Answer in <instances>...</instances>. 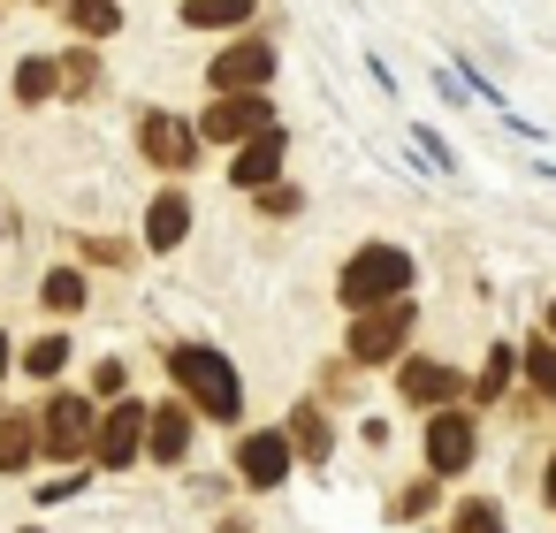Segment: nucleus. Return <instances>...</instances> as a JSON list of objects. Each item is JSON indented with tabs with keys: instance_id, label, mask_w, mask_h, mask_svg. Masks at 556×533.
Segmentation results:
<instances>
[{
	"instance_id": "f257e3e1",
	"label": "nucleus",
	"mask_w": 556,
	"mask_h": 533,
	"mask_svg": "<svg viewBox=\"0 0 556 533\" xmlns=\"http://www.w3.org/2000/svg\"><path fill=\"white\" fill-rule=\"evenodd\" d=\"M168 373L191 389L199 411H214V419H237V411H244V381H237V366H229L222 351H206V343H176V351H168Z\"/></svg>"
},
{
	"instance_id": "f03ea898",
	"label": "nucleus",
	"mask_w": 556,
	"mask_h": 533,
	"mask_svg": "<svg viewBox=\"0 0 556 533\" xmlns=\"http://www.w3.org/2000/svg\"><path fill=\"white\" fill-rule=\"evenodd\" d=\"M404 282H412V252H396V244H366V252H351V267H343V305L351 313H366V305H389V297H404Z\"/></svg>"
},
{
	"instance_id": "7ed1b4c3",
	"label": "nucleus",
	"mask_w": 556,
	"mask_h": 533,
	"mask_svg": "<svg viewBox=\"0 0 556 533\" xmlns=\"http://www.w3.org/2000/svg\"><path fill=\"white\" fill-rule=\"evenodd\" d=\"M404 335H412V305H404V297L366 305V313L351 320V358H358V366H381V358H396Z\"/></svg>"
},
{
	"instance_id": "20e7f679",
	"label": "nucleus",
	"mask_w": 556,
	"mask_h": 533,
	"mask_svg": "<svg viewBox=\"0 0 556 533\" xmlns=\"http://www.w3.org/2000/svg\"><path fill=\"white\" fill-rule=\"evenodd\" d=\"M39 434H47V449L54 457H77V449H92V396H77V389H62V396H47V419H39Z\"/></svg>"
},
{
	"instance_id": "39448f33",
	"label": "nucleus",
	"mask_w": 556,
	"mask_h": 533,
	"mask_svg": "<svg viewBox=\"0 0 556 533\" xmlns=\"http://www.w3.org/2000/svg\"><path fill=\"white\" fill-rule=\"evenodd\" d=\"M214 92H260L267 77H275V47L267 39H237V47H222L214 54Z\"/></svg>"
},
{
	"instance_id": "423d86ee",
	"label": "nucleus",
	"mask_w": 556,
	"mask_h": 533,
	"mask_svg": "<svg viewBox=\"0 0 556 533\" xmlns=\"http://www.w3.org/2000/svg\"><path fill=\"white\" fill-rule=\"evenodd\" d=\"M260 130H275V107L252 100V92H229V100L206 107V138H214V145H244V138H260Z\"/></svg>"
},
{
	"instance_id": "0eeeda50",
	"label": "nucleus",
	"mask_w": 556,
	"mask_h": 533,
	"mask_svg": "<svg viewBox=\"0 0 556 533\" xmlns=\"http://www.w3.org/2000/svg\"><path fill=\"white\" fill-rule=\"evenodd\" d=\"M146 427H153V419H146V404H115V411L100 419V434H92V457H100V465H130Z\"/></svg>"
},
{
	"instance_id": "6e6552de",
	"label": "nucleus",
	"mask_w": 556,
	"mask_h": 533,
	"mask_svg": "<svg viewBox=\"0 0 556 533\" xmlns=\"http://www.w3.org/2000/svg\"><path fill=\"white\" fill-rule=\"evenodd\" d=\"M138 145H146V161H153V168H191V153H199L191 123H176V115H146Z\"/></svg>"
},
{
	"instance_id": "1a4fd4ad",
	"label": "nucleus",
	"mask_w": 556,
	"mask_h": 533,
	"mask_svg": "<svg viewBox=\"0 0 556 533\" xmlns=\"http://www.w3.org/2000/svg\"><path fill=\"white\" fill-rule=\"evenodd\" d=\"M427 465H434V472H465V465H472V419H465V411H442V419L427 427Z\"/></svg>"
},
{
	"instance_id": "9d476101",
	"label": "nucleus",
	"mask_w": 556,
	"mask_h": 533,
	"mask_svg": "<svg viewBox=\"0 0 556 533\" xmlns=\"http://www.w3.org/2000/svg\"><path fill=\"white\" fill-rule=\"evenodd\" d=\"M275 168H282V130L244 138V153L229 161V176H237V183H252V191H267V183H275Z\"/></svg>"
},
{
	"instance_id": "9b49d317",
	"label": "nucleus",
	"mask_w": 556,
	"mask_h": 533,
	"mask_svg": "<svg viewBox=\"0 0 556 533\" xmlns=\"http://www.w3.org/2000/svg\"><path fill=\"white\" fill-rule=\"evenodd\" d=\"M396 389H404V404H450V396H457V373L434 366V358H412V366L396 373Z\"/></svg>"
},
{
	"instance_id": "f8f14e48",
	"label": "nucleus",
	"mask_w": 556,
	"mask_h": 533,
	"mask_svg": "<svg viewBox=\"0 0 556 533\" xmlns=\"http://www.w3.org/2000/svg\"><path fill=\"white\" fill-rule=\"evenodd\" d=\"M237 465H244L252 487H275V480L290 472V442H282V434H252V442L237 449Z\"/></svg>"
},
{
	"instance_id": "ddd939ff",
	"label": "nucleus",
	"mask_w": 556,
	"mask_h": 533,
	"mask_svg": "<svg viewBox=\"0 0 556 533\" xmlns=\"http://www.w3.org/2000/svg\"><path fill=\"white\" fill-rule=\"evenodd\" d=\"M252 16V0H184V24L191 31H237Z\"/></svg>"
},
{
	"instance_id": "4468645a",
	"label": "nucleus",
	"mask_w": 556,
	"mask_h": 533,
	"mask_svg": "<svg viewBox=\"0 0 556 533\" xmlns=\"http://www.w3.org/2000/svg\"><path fill=\"white\" fill-rule=\"evenodd\" d=\"M184 229H191V199H176V191H168V199H153V214H146V237L168 252V244H184Z\"/></svg>"
},
{
	"instance_id": "2eb2a0df",
	"label": "nucleus",
	"mask_w": 556,
	"mask_h": 533,
	"mask_svg": "<svg viewBox=\"0 0 556 533\" xmlns=\"http://www.w3.org/2000/svg\"><path fill=\"white\" fill-rule=\"evenodd\" d=\"M146 442H153V457L168 465V457H184V449H191V419H184L176 404H161V411H153V427H146Z\"/></svg>"
},
{
	"instance_id": "dca6fc26",
	"label": "nucleus",
	"mask_w": 556,
	"mask_h": 533,
	"mask_svg": "<svg viewBox=\"0 0 556 533\" xmlns=\"http://www.w3.org/2000/svg\"><path fill=\"white\" fill-rule=\"evenodd\" d=\"M70 24L85 39H115L123 31V9H115V0H70Z\"/></svg>"
},
{
	"instance_id": "f3484780",
	"label": "nucleus",
	"mask_w": 556,
	"mask_h": 533,
	"mask_svg": "<svg viewBox=\"0 0 556 533\" xmlns=\"http://www.w3.org/2000/svg\"><path fill=\"white\" fill-rule=\"evenodd\" d=\"M54 92H62V69H54V62H24V69H16V100L39 107V100H54Z\"/></svg>"
},
{
	"instance_id": "a211bd4d",
	"label": "nucleus",
	"mask_w": 556,
	"mask_h": 533,
	"mask_svg": "<svg viewBox=\"0 0 556 533\" xmlns=\"http://www.w3.org/2000/svg\"><path fill=\"white\" fill-rule=\"evenodd\" d=\"M31 465V419H0V472Z\"/></svg>"
},
{
	"instance_id": "6ab92c4d",
	"label": "nucleus",
	"mask_w": 556,
	"mask_h": 533,
	"mask_svg": "<svg viewBox=\"0 0 556 533\" xmlns=\"http://www.w3.org/2000/svg\"><path fill=\"white\" fill-rule=\"evenodd\" d=\"M24 366H31L39 381H47V373H62V366H70V335H39V343L24 351Z\"/></svg>"
},
{
	"instance_id": "aec40b11",
	"label": "nucleus",
	"mask_w": 556,
	"mask_h": 533,
	"mask_svg": "<svg viewBox=\"0 0 556 533\" xmlns=\"http://www.w3.org/2000/svg\"><path fill=\"white\" fill-rule=\"evenodd\" d=\"M290 427H298V449L320 465V457H328V419H320L313 404H298V419H290Z\"/></svg>"
},
{
	"instance_id": "412c9836",
	"label": "nucleus",
	"mask_w": 556,
	"mask_h": 533,
	"mask_svg": "<svg viewBox=\"0 0 556 533\" xmlns=\"http://www.w3.org/2000/svg\"><path fill=\"white\" fill-rule=\"evenodd\" d=\"M526 373H533V389L556 404V343H533V351H526Z\"/></svg>"
},
{
	"instance_id": "4be33fe9",
	"label": "nucleus",
	"mask_w": 556,
	"mask_h": 533,
	"mask_svg": "<svg viewBox=\"0 0 556 533\" xmlns=\"http://www.w3.org/2000/svg\"><path fill=\"white\" fill-rule=\"evenodd\" d=\"M47 305L77 313V305H85V275H70V267H62V275H47Z\"/></svg>"
},
{
	"instance_id": "5701e85b",
	"label": "nucleus",
	"mask_w": 556,
	"mask_h": 533,
	"mask_svg": "<svg viewBox=\"0 0 556 533\" xmlns=\"http://www.w3.org/2000/svg\"><path fill=\"white\" fill-rule=\"evenodd\" d=\"M457 533H503V510L495 503H465L457 510Z\"/></svg>"
},
{
	"instance_id": "b1692460",
	"label": "nucleus",
	"mask_w": 556,
	"mask_h": 533,
	"mask_svg": "<svg viewBox=\"0 0 556 533\" xmlns=\"http://www.w3.org/2000/svg\"><path fill=\"white\" fill-rule=\"evenodd\" d=\"M503 381H510V351H495V358H488V373H480V389H472V396H480V404H495V396H503Z\"/></svg>"
},
{
	"instance_id": "393cba45",
	"label": "nucleus",
	"mask_w": 556,
	"mask_h": 533,
	"mask_svg": "<svg viewBox=\"0 0 556 533\" xmlns=\"http://www.w3.org/2000/svg\"><path fill=\"white\" fill-rule=\"evenodd\" d=\"M62 85H77V92H92V85H100V69H92V54H70V62H62Z\"/></svg>"
},
{
	"instance_id": "a878e982",
	"label": "nucleus",
	"mask_w": 556,
	"mask_h": 533,
	"mask_svg": "<svg viewBox=\"0 0 556 533\" xmlns=\"http://www.w3.org/2000/svg\"><path fill=\"white\" fill-rule=\"evenodd\" d=\"M412 145H419V153H427V168H450V145H442V138H434V130H412Z\"/></svg>"
},
{
	"instance_id": "bb28decb",
	"label": "nucleus",
	"mask_w": 556,
	"mask_h": 533,
	"mask_svg": "<svg viewBox=\"0 0 556 533\" xmlns=\"http://www.w3.org/2000/svg\"><path fill=\"white\" fill-rule=\"evenodd\" d=\"M92 389H100V396H115V389H123V366H115V358H100V373H92Z\"/></svg>"
},
{
	"instance_id": "cd10ccee",
	"label": "nucleus",
	"mask_w": 556,
	"mask_h": 533,
	"mask_svg": "<svg viewBox=\"0 0 556 533\" xmlns=\"http://www.w3.org/2000/svg\"><path fill=\"white\" fill-rule=\"evenodd\" d=\"M541 487H548V503H556V465H548V480H541Z\"/></svg>"
},
{
	"instance_id": "c85d7f7f",
	"label": "nucleus",
	"mask_w": 556,
	"mask_h": 533,
	"mask_svg": "<svg viewBox=\"0 0 556 533\" xmlns=\"http://www.w3.org/2000/svg\"><path fill=\"white\" fill-rule=\"evenodd\" d=\"M0 373H9V343H0Z\"/></svg>"
},
{
	"instance_id": "c756f323",
	"label": "nucleus",
	"mask_w": 556,
	"mask_h": 533,
	"mask_svg": "<svg viewBox=\"0 0 556 533\" xmlns=\"http://www.w3.org/2000/svg\"><path fill=\"white\" fill-rule=\"evenodd\" d=\"M548 335H556V305H548Z\"/></svg>"
},
{
	"instance_id": "7c9ffc66",
	"label": "nucleus",
	"mask_w": 556,
	"mask_h": 533,
	"mask_svg": "<svg viewBox=\"0 0 556 533\" xmlns=\"http://www.w3.org/2000/svg\"><path fill=\"white\" fill-rule=\"evenodd\" d=\"M31 533H39V525H31Z\"/></svg>"
}]
</instances>
